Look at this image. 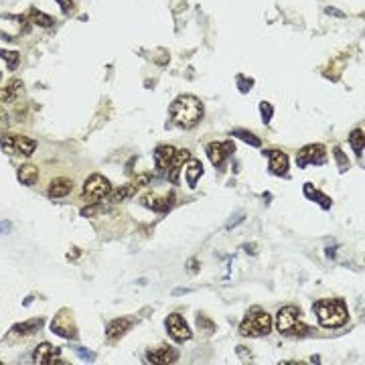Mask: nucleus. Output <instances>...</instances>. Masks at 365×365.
I'll return each instance as SVG.
<instances>
[{
  "label": "nucleus",
  "instance_id": "nucleus-1",
  "mask_svg": "<svg viewBox=\"0 0 365 365\" xmlns=\"http://www.w3.org/2000/svg\"><path fill=\"white\" fill-rule=\"evenodd\" d=\"M168 114H170V118L177 126L193 128L203 118V104L201 100L195 98V95H181L170 104Z\"/></svg>",
  "mask_w": 365,
  "mask_h": 365
},
{
  "label": "nucleus",
  "instance_id": "nucleus-2",
  "mask_svg": "<svg viewBox=\"0 0 365 365\" xmlns=\"http://www.w3.org/2000/svg\"><path fill=\"white\" fill-rule=\"evenodd\" d=\"M315 313L319 317V323L323 324L324 329H339L347 323L349 313L343 300L331 298V300H319L315 304Z\"/></svg>",
  "mask_w": 365,
  "mask_h": 365
},
{
  "label": "nucleus",
  "instance_id": "nucleus-3",
  "mask_svg": "<svg viewBox=\"0 0 365 365\" xmlns=\"http://www.w3.org/2000/svg\"><path fill=\"white\" fill-rule=\"evenodd\" d=\"M272 331V317L260 309H252L247 317L240 324V333L243 337H262Z\"/></svg>",
  "mask_w": 365,
  "mask_h": 365
},
{
  "label": "nucleus",
  "instance_id": "nucleus-4",
  "mask_svg": "<svg viewBox=\"0 0 365 365\" xmlns=\"http://www.w3.org/2000/svg\"><path fill=\"white\" fill-rule=\"evenodd\" d=\"M110 193H112V185L102 175H91L83 185V195L91 201H100V199L108 197Z\"/></svg>",
  "mask_w": 365,
  "mask_h": 365
},
{
  "label": "nucleus",
  "instance_id": "nucleus-5",
  "mask_svg": "<svg viewBox=\"0 0 365 365\" xmlns=\"http://www.w3.org/2000/svg\"><path fill=\"white\" fill-rule=\"evenodd\" d=\"M2 144L8 150H14L23 157H31L37 150V142L27 136H2Z\"/></svg>",
  "mask_w": 365,
  "mask_h": 365
},
{
  "label": "nucleus",
  "instance_id": "nucleus-6",
  "mask_svg": "<svg viewBox=\"0 0 365 365\" xmlns=\"http://www.w3.org/2000/svg\"><path fill=\"white\" fill-rule=\"evenodd\" d=\"M166 331H168V335L175 339V341H189L191 339V329H189V324L187 321L181 317V315H168L166 317Z\"/></svg>",
  "mask_w": 365,
  "mask_h": 365
},
{
  "label": "nucleus",
  "instance_id": "nucleus-7",
  "mask_svg": "<svg viewBox=\"0 0 365 365\" xmlns=\"http://www.w3.org/2000/svg\"><path fill=\"white\" fill-rule=\"evenodd\" d=\"M324 159H326V152H324L323 144H311V146H304L298 157H296V162L298 166H306V164H323Z\"/></svg>",
  "mask_w": 365,
  "mask_h": 365
},
{
  "label": "nucleus",
  "instance_id": "nucleus-8",
  "mask_svg": "<svg viewBox=\"0 0 365 365\" xmlns=\"http://www.w3.org/2000/svg\"><path fill=\"white\" fill-rule=\"evenodd\" d=\"M177 359H179V353L170 345H159V347L146 351V361L148 363H175Z\"/></svg>",
  "mask_w": 365,
  "mask_h": 365
},
{
  "label": "nucleus",
  "instance_id": "nucleus-9",
  "mask_svg": "<svg viewBox=\"0 0 365 365\" xmlns=\"http://www.w3.org/2000/svg\"><path fill=\"white\" fill-rule=\"evenodd\" d=\"M298 317H300V311H298L296 306H284L282 311L278 313V317H276V326H278V331L284 333V335L292 333L296 323H298Z\"/></svg>",
  "mask_w": 365,
  "mask_h": 365
},
{
  "label": "nucleus",
  "instance_id": "nucleus-10",
  "mask_svg": "<svg viewBox=\"0 0 365 365\" xmlns=\"http://www.w3.org/2000/svg\"><path fill=\"white\" fill-rule=\"evenodd\" d=\"M71 191H73V181L67 179V177H55L47 187V195L53 197V199L67 197Z\"/></svg>",
  "mask_w": 365,
  "mask_h": 365
},
{
  "label": "nucleus",
  "instance_id": "nucleus-11",
  "mask_svg": "<svg viewBox=\"0 0 365 365\" xmlns=\"http://www.w3.org/2000/svg\"><path fill=\"white\" fill-rule=\"evenodd\" d=\"M59 357V349L49 345V343H41L39 347L35 349V361L39 365H59L63 363Z\"/></svg>",
  "mask_w": 365,
  "mask_h": 365
},
{
  "label": "nucleus",
  "instance_id": "nucleus-12",
  "mask_svg": "<svg viewBox=\"0 0 365 365\" xmlns=\"http://www.w3.org/2000/svg\"><path fill=\"white\" fill-rule=\"evenodd\" d=\"M232 152H234V142H211V144H207V157L211 159L215 166H219L225 161V157L232 155Z\"/></svg>",
  "mask_w": 365,
  "mask_h": 365
},
{
  "label": "nucleus",
  "instance_id": "nucleus-13",
  "mask_svg": "<svg viewBox=\"0 0 365 365\" xmlns=\"http://www.w3.org/2000/svg\"><path fill=\"white\" fill-rule=\"evenodd\" d=\"M142 205H146L148 209H152V211H159V213H164V211H168L172 205H175V197L168 193V195H146V197H142Z\"/></svg>",
  "mask_w": 365,
  "mask_h": 365
},
{
  "label": "nucleus",
  "instance_id": "nucleus-14",
  "mask_svg": "<svg viewBox=\"0 0 365 365\" xmlns=\"http://www.w3.org/2000/svg\"><path fill=\"white\" fill-rule=\"evenodd\" d=\"M175 155H177V148H175V146H170V144L159 146V148L155 150V162H157V166L162 168V170H164V168H170Z\"/></svg>",
  "mask_w": 365,
  "mask_h": 365
},
{
  "label": "nucleus",
  "instance_id": "nucleus-15",
  "mask_svg": "<svg viewBox=\"0 0 365 365\" xmlns=\"http://www.w3.org/2000/svg\"><path fill=\"white\" fill-rule=\"evenodd\" d=\"M268 159H270V170L274 172V175H278V177H282L288 172V166H290V162H288V157L280 152V150H270L268 152Z\"/></svg>",
  "mask_w": 365,
  "mask_h": 365
},
{
  "label": "nucleus",
  "instance_id": "nucleus-16",
  "mask_svg": "<svg viewBox=\"0 0 365 365\" xmlns=\"http://www.w3.org/2000/svg\"><path fill=\"white\" fill-rule=\"evenodd\" d=\"M130 326H132V321H130V319H114L112 323L106 326V337H108L110 341H116V339L124 337V335L130 331Z\"/></svg>",
  "mask_w": 365,
  "mask_h": 365
},
{
  "label": "nucleus",
  "instance_id": "nucleus-17",
  "mask_svg": "<svg viewBox=\"0 0 365 365\" xmlns=\"http://www.w3.org/2000/svg\"><path fill=\"white\" fill-rule=\"evenodd\" d=\"M23 93V81L21 80H8L6 85L0 87V102H14Z\"/></svg>",
  "mask_w": 365,
  "mask_h": 365
},
{
  "label": "nucleus",
  "instance_id": "nucleus-18",
  "mask_svg": "<svg viewBox=\"0 0 365 365\" xmlns=\"http://www.w3.org/2000/svg\"><path fill=\"white\" fill-rule=\"evenodd\" d=\"M18 181L23 185H35L39 181V168L35 164H23L18 168Z\"/></svg>",
  "mask_w": 365,
  "mask_h": 365
},
{
  "label": "nucleus",
  "instance_id": "nucleus-19",
  "mask_svg": "<svg viewBox=\"0 0 365 365\" xmlns=\"http://www.w3.org/2000/svg\"><path fill=\"white\" fill-rule=\"evenodd\" d=\"M203 175V164L197 159L195 161H191L189 159V166H187V179H189V187H195L197 185V181L201 179Z\"/></svg>",
  "mask_w": 365,
  "mask_h": 365
},
{
  "label": "nucleus",
  "instance_id": "nucleus-20",
  "mask_svg": "<svg viewBox=\"0 0 365 365\" xmlns=\"http://www.w3.org/2000/svg\"><path fill=\"white\" fill-rule=\"evenodd\" d=\"M134 193H136V185H122L118 189H114V193L110 195V199H112V203H122L124 199L132 197Z\"/></svg>",
  "mask_w": 365,
  "mask_h": 365
},
{
  "label": "nucleus",
  "instance_id": "nucleus-21",
  "mask_svg": "<svg viewBox=\"0 0 365 365\" xmlns=\"http://www.w3.org/2000/svg\"><path fill=\"white\" fill-rule=\"evenodd\" d=\"M304 193H306V197L309 199H313V201H317L321 207H324V209H329L331 207V199L329 197H324L321 191H317L313 185H304Z\"/></svg>",
  "mask_w": 365,
  "mask_h": 365
},
{
  "label": "nucleus",
  "instance_id": "nucleus-22",
  "mask_svg": "<svg viewBox=\"0 0 365 365\" xmlns=\"http://www.w3.org/2000/svg\"><path fill=\"white\" fill-rule=\"evenodd\" d=\"M349 142H351L353 150H355V152L359 155V159H361V157H363V128L353 130L351 136H349Z\"/></svg>",
  "mask_w": 365,
  "mask_h": 365
},
{
  "label": "nucleus",
  "instance_id": "nucleus-23",
  "mask_svg": "<svg viewBox=\"0 0 365 365\" xmlns=\"http://www.w3.org/2000/svg\"><path fill=\"white\" fill-rule=\"evenodd\" d=\"M29 21H31V23H35V25H39V27H43V29H47V27H51V25H53V16H49V14L41 12V10H37V8H33V10H31Z\"/></svg>",
  "mask_w": 365,
  "mask_h": 365
},
{
  "label": "nucleus",
  "instance_id": "nucleus-24",
  "mask_svg": "<svg viewBox=\"0 0 365 365\" xmlns=\"http://www.w3.org/2000/svg\"><path fill=\"white\" fill-rule=\"evenodd\" d=\"M0 57L6 61V65H8V69H10V71H14V69L18 67V61H21V55H18V51L0 49Z\"/></svg>",
  "mask_w": 365,
  "mask_h": 365
},
{
  "label": "nucleus",
  "instance_id": "nucleus-25",
  "mask_svg": "<svg viewBox=\"0 0 365 365\" xmlns=\"http://www.w3.org/2000/svg\"><path fill=\"white\" fill-rule=\"evenodd\" d=\"M41 319H35V321H27V323L14 324L12 326V333H18V335H27V333H35L37 329L41 326Z\"/></svg>",
  "mask_w": 365,
  "mask_h": 365
},
{
  "label": "nucleus",
  "instance_id": "nucleus-26",
  "mask_svg": "<svg viewBox=\"0 0 365 365\" xmlns=\"http://www.w3.org/2000/svg\"><path fill=\"white\" fill-rule=\"evenodd\" d=\"M234 136H238V138H242L243 142H247L249 146H256V148H260V146H262V140H260L258 136H254V134H249V132H245V130H234Z\"/></svg>",
  "mask_w": 365,
  "mask_h": 365
},
{
  "label": "nucleus",
  "instance_id": "nucleus-27",
  "mask_svg": "<svg viewBox=\"0 0 365 365\" xmlns=\"http://www.w3.org/2000/svg\"><path fill=\"white\" fill-rule=\"evenodd\" d=\"M260 112H262V120H264V124H268V122L272 120L274 108H272V104H268V102H262V104H260Z\"/></svg>",
  "mask_w": 365,
  "mask_h": 365
},
{
  "label": "nucleus",
  "instance_id": "nucleus-28",
  "mask_svg": "<svg viewBox=\"0 0 365 365\" xmlns=\"http://www.w3.org/2000/svg\"><path fill=\"white\" fill-rule=\"evenodd\" d=\"M100 211H104V205H89V207H83L81 209V215L83 217H91V215H95V213H100Z\"/></svg>",
  "mask_w": 365,
  "mask_h": 365
},
{
  "label": "nucleus",
  "instance_id": "nucleus-29",
  "mask_svg": "<svg viewBox=\"0 0 365 365\" xmlns=\"http://www.w3.org/2000/svg\"><path fill=\"white\" fill-rule=\"evenodd\" d=\"M75 351H78V355H80L81 359H85V361H93V357H95L91 351H87L83 347H75Z\"/></svg>",
  "mask_w": 365,
  "mask_h": 365
},
{
  "label": "nucleus",
  "instance_id": "nucleus-30",
  "mask_svg": "<svg viewBox=\"0 0 365 365\" xmlns=\"http://www.w3.org/2000/svg\"><path fill=\"white\" fill-rule=\"evenodd\" d=\"M335 157H337V162H339V166L345 170V168H347V159H345L343 150H341V148H335Z\"/></svg>",
  "mask_w": 365,
  "mask_h": 365
},
{
  "label": "nucleus",
  "instance_id": "nucleus-31",
  "mask_svg": "<svg viewBox=\"0 0 365 365\" xmlns=\"http://www.w3.org/2000/svg\"><path fill=\"white\" fill-rule=\"evenodd\" d=\"M57 4H59V8L63 10V12H69L71 8H73V0H55Z\"/></svg>",
  "mask_w": 365,
  "mask_h": 365
},
{
  "label": "nucleus",
  "instance_id": "nucleus-32",
  "mask_svg": "<svg viewBox=\"0 0 365 365\" xmlns=\"http://www.w3.org/2000/svg\"><path fill=\"white\" fill-rule=\"evenodd\" d=\"M238 87H240V91H249V87H252V80H242L240 78V83H238Z\"/></svg>",
  "mask_w": 365,
  "mask_h": 365
},
{
  "label": "nucleus",
  "instance_id": "nucleus-33",
  "mask_svg": "<svg viewBox=\"0 0 365 365\" xmlns=\"http://www.w3.org/2000/svg\"><path fill=\"white\" fill-rule=\"evenodd\" d=\"M8 128V116H6V112L0 108V130H6Z\"/></svg>",
  "mask_w": 365,
  "mask_h": 365
},
{
  "label": "nucleus",
  "instance_id": "nucleus-34",
  "mask_svg": "<svg viewBox=\"0 0 365 365\" xmlns=\"http://www.w3.org/2000/svg\"><path fill=\"white\" fill-rule=\"evenodd\" d=\"M242 219H243V215H242V213H238V215H234V217H232V221H227V229H234V225H236V223H240Z\"/></svg>",
  "mask_w": 365,
  "mask_h": 365
},
{
  "label": "nucleus",
  "instance_id": "nucleus-35",
  "mask_svg": "<svg viewBox=\"0 0 365 365\" xmlns=\"http://www.w3.org/2000/svg\"><path fill=\"white\" fill-rule=\"evenodd\" d=\"M324 12H326V14H333V16H345L341 10H337V8H331V6H329V8H324Z\"/></svg>",
  "mask_w": 365,
  "mask_h": 365
},
{
  "label": "nucleus",
  "instance_id": "nucleus-36",
  "mask_svg": "<svg viewBox=\"0 0 365 365\" xmlns=\"http://www.w3.org/2000/svg\"><path fill=\"white\" fill-rule=\"evenodd\" d=\"M187 292V288H177V290H172V294H185Z\"/></svg>",
  "mask_w": 365,
  "mask_h": 365
},
{
  "label": "nucleus",
  "instance_id": "nucleus-37",
  "mask_svg": "<svg viewBox=\"0 0 365 365\" xmlns=\"http://www.w3.org/2000/svg\"><path fill=\"white\" fill-rule=\"evenodd\" d=\"M0 80H2V73H0Z\"/></svg>",
  "mask_w": 365,
  "mask_h": 365
}]
</instances>
